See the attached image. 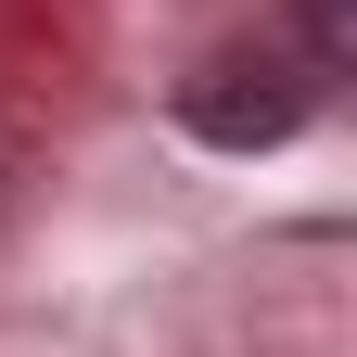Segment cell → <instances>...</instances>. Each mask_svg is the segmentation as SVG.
I'll list each match as a JSON object with an SVG mask.
<instances>
[{"label":"cell","instance_id":"obj_1","mask_svg":"<svg viewBox=\"0 0 357 357\" xmlns=\"http://www.w3.org/2000/svg\"><path fill=\"white\" fill-rule=\"evenodd\" d=\"M306 115V77L294 64H217L204 89H192V128H204V141H281V128Z\"/></svg>","mask_w":357,"mask_h":357},{"label":"cell","instance_id":"obj_2","mask_svg":"<svg viewBox=\"0 0 357 357\" xmlns=\"http://www.w3.org/2000/svg\"><path fill=\"white\" fill-rule=\"evenodd\" d=\"M294 13H306V52H319V64L357 52V0H294Z\"/></svg>","mask_w":357,"mask_h":357}]
</instances>
